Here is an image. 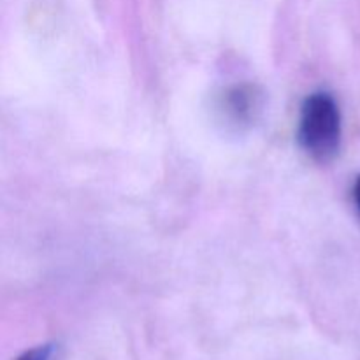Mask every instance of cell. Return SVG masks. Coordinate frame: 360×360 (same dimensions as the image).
<instances>
[{
	"mask_svg": "<svg viewBox=\"0 0 360 360\" xmlns=\"http://www.w3.org/2000/svg\"><path fill=\"white\" fill-rule=\"evenodd\" d=\"M343 136V120L336 98L327 91H315L302 102L297 137L302 150L319 164L338 155Z\"/></svg>",
	"mask_w": 360,
	"mask_h": 360,
	"instance_id": "6da1fadb",
	"label": "cell"
},
{
	"mask_svg": "<svg viewBox=\"0 0 360 360\" xmlns=\"http://www.w3.org/2000/svg\"><path fill=\"white\" fill-rule=\"evenodd\" d=\"M53 354L51 345H41V347L30 348V350L23 352L16 360H49Z\"/></svg>",
	"mask_w": 360,
	"mask_h": 360,
	"instance_id": "3957f363",
	"label": "cell"
},
{
	"mask_svg": "<svg viewBox=\"0 0 360 360\" xmlns=\"http://www.w3.org/2000/svg\"><path fill=\"white\" fill-rule=\"evenodd\" d=\"M221 109L234 125H245L259 111V95L252 86H236L225 94Z\"/></svg>",
	"mask_w": 360,
	"mask_h": 360,
	"instance_id": "7a4b0ae2",
	"label": "cell"
},
{
	"mask_svg": "<svg viewBox=\"0 0 360 360\" xmlns=\"http://www.w3.org/2000/svg\"><path fill=\"white\" fill-rule=\"evenodd\" d=\"M354 200H355V206H357V211H359V214H360V176H357V179H355Z\"/></svg>",
	"mask_w": 360,
	"mask_h": 360,
	"instance_id": "277c9868",
	"label": "cell"
}]
</instances>
